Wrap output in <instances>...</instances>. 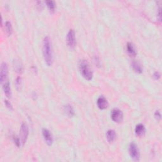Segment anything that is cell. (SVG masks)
Listing matches in <instances>:
<instances>
[{"label": "cell", "mask_w": 162, "mask_h": 162, "mask_svg": "<svg viewBox=\"0 0 162 162\" xmlns=\"http://www.w3.org/2000/svg\"><path fill=\"white\" fill-rule=\"evenodd\" d=\"M43 55L46 64L51 66L53 63V53L51 42L49 37H46L43 40Z\"/></svg>", "instance_id": "cell-1"}, {"label": "cell", "mask_w": 162, "mask_h": 162, "mask_svg": "<svg viewBox=\"0 0 162 162\" xmlns=\"http://www.w3.org/2000/svg\"><path fill=\"white\" fill-rule=\"evenodd\" d=\"M42 135H43V137L46 144H47L48 146H51L53 143V139L52 135L50 133L49 131L46 129H42Z\"/></svg>", "instance_id": "cell-8"}, {"label": "cell", "mask_w": 162, "mask_h": 162, "mask_svg": "<svg viewBox=\"0 0 162 162\" xmlns=\"http://www.w3.org/2000/svg\"><path fill=\"white\" fill-rule=\"evenodd\" d=\"M3 89L6 96L8 98H10L12 96V91H11L10 85V82L8 81L5 82L4 84H3Z\"/></svg>", "instance_id": "cell-14"}, {"label": "cell", "mask_w": 162, "mask_h": 162, "mask_svg": "<svg viewBox=\"0 0 162 162\" xmlns=\"http://www.w3.org/2000/svg\"><path fill=\"white\" fill-rule=\"evenodd\" d=\"M145 132H146V129H145V127L143 124H139L136 125L135 129V133L137 136H143L145 134Z\"/></svg>", "instance_id": "cell-11"}, {"label": "cell", "mask_w": 162, "mask_h": 162, "mask_svg": "<svg viewBox=\"0 0 162 162\" xmlns=\"http://www.w3.org/2000/svg\"><path fill=\"white\" fill-rule=\"evenodd\" d=\"M154 117L155 118L157 119V120H161V114L160 113V111H156V112L154 113Z\"/></svg>", "instance_id": "cell-21"}, {"label": "cell", "mask_w": 162, "mask_h": 162, "mask_svg": "<svg viewBox=\"0 0 162 162\" xmlns=\"http://www.w3.org/2000/svg\"><path fill=\"white\" fill-rule=\"evenodd\" d=\"M127 51L131 57H135L137 55V53L135 51V49L133 44L131 42H128L127 44Z\"/></svg>", "instance_id": "cell-15"}, {"label": "cell", "mask_w": 162, "mask_h": 162, "mask_svg": "<svg viewBox=\"0 0 162 162\" xmlns=\"http://www.w3.org/2000/svg\"><path fill=\"white\" fill-rule=\"evenodd\" d=\"M158 19H159V21H161V8H160L159 10H158Z\"/></svg>", "instance_id": "cell-24"}, {"label": "cell", "mask_w": 162, "mask_h": 162, "mask_svg": "<svg viewBox=\"0 0 162 162\" xmlns=\"http://www.w3.org/2000/svg\"><path fill=\"white\" fill-rule=\"evenodd\" d=\"M46 4L47 5V6L48 9L49 10V11L51 12H53L55 10L56 8V4L55 2L53 1H46Z\"/></svg>", "instance_id": "cell-18"}, {"label": "cell", "mask_w": 162, "mask_h": 162, "mask_svg": "<svg viewBox=\"0 0 162 162\" xmlns=\"http://www.w3.org/2000/svg\"><path fill=\"white\" fill-rule=\"evenodd\" d=\"M15 85H16V88H17L18 90H19V89L21 88V87L22 86V79H21V77L16 78V81H15Z\"/></svg>", "instance_id": "cell-19"}, {"label": "cell", "mask_w": 162, "mask_h": 162, "mask_svg": "<svg viewBox=\"0 0 162 162\" xmlns=\"http://www.w3.org/2000/svg\"><path fill=\"white\" fill-rule=\"evenodd\" d=\"M153 77L155 79V80H158V79L160 78V74L159 72H154V73L153 74Z\"/></svg>", "instance_id": "cell-23"}, {"label": "cell", "mask_w": 162, "mask_h": 162, "mask_svg": "<svg viewBox=\"0 0 162 162\" xmlns=\"http://www.w3.org/2000/svg\"><path fill=\"white\" fill-rule=\"evenodd\" d=\"M5 105H6V107H7L9 110H13V107H12V104L10 103V102L8 101H7V100H5Z\"/></svg>", "instance_id": "cell-22"}, {"label": "cell", "mask_w": 162, "mask_h": 162, "mask_svg": "<svg viewBox=\"0 0 162 162\" xmlns=\"http://www.w3.org/2000/svg\"><path fill=\"white\" fill-rule=\"evenodd\" d=\"M132 67H133V69L134 70V71L135 72H136L137 74H141L143 72V67L142 65L140 64L139 62H138L137 61H133L132 62L131 64Z\"/></svg>", "instance_id": "cell-12"}, {"label": "cell", "mask_w": 162, "mask_h": 162, "mask_svg": "<svg viewBox=\"0 0 162 162\" xmlns=\"http://www.w3.org/2000/svg\"><path fill=\"white\" fill-rule=\"evenodd\" d=\"M13 140H14V142L16 145V146L20 147V146H21V139L18 138L17 136H14L13 137Z\"/></svg>", "instance_id": "cell-20"}, {"label": "cell", "mask_w": 162, "mask_h": 162, "mask_svg": "<svg viewBox=\"0 0 162 162\" xmlns=\"http://www.w3.org/2000/svg\"><path fill=\"white\" fill-rule=\"evenodd\" d=\"M115 137H116V133L114 130L110 129L107 132V139L109 143L113 142Z\"/></svg>", "instance_id": "cell-16"}, {"label": "cell", "mask_w": 162, "mask_h": 162, "mask_svg": "<svg viewBox=\"0 0 162 162\" xmlns=\"http://www.w3.org/2000/svg\"><path fill=\"white\" fill-rule=\"evenodd\" d=\"M129 154L131 157L133 158L134 160L137 161L139 160L140 158V153L139 150L137 148V146L134 143L130 144L129 148Z\"/></svg>", "instance_id": "cell-4"}, {"label": "cell", "mask_w": 162, "mask_h": 162, "mask_svg": "<svg viewBox=\"0 0 162 162\" xmlns=\"http://www.w3.org/2000/svg\"><path fill=\"white\" fill-rule=\"evenodd\" d=\"M5 30H6V34L8 35V36L12 35V31H13V28L12 26V24L8 21L6 22V23H5Z\"/></svg>", "instance_id": "cell-17"}, {"label": "cell", "mask_w": 162, "mask_h": 162, "mask_svg": "<svg viewBox=\"0 0 162 162\" xmlns=\"http://www.w3.org/2000/svg\"><path fill=\"white\" fill-rule=\"evenodd\" d=\"M67 42L69 48L74 49L75 46V34L73 29H70L67 35Z\"/></svg>", "instance_id": "cell-5"}, {"label": "cell", "mask_w": 162, "mask_h": 162, "mask_svg": "<svg viewBox=\"0 0 162 162\" xmlns=\"http://www.w3.org/2000/svg\"><path fill=\"white\" fill-rule=\"evenodd\" d=\"M29 127L25 123H23L21 125V131H20V139L22 146H24V144L26 143L27 139L29 135Z\"/></svg>", "instance_id": "cell-3"}, {"label": "cell", "mask_w": 162, "mask_h": 162, "mask_svg": "<svg viewBox=\"0 0 162 162\" xmlns=\"http://www.w3.org/2000/svg\"><path fill=\"white\" fill-rule=\"evenodd\" d=\"M111 117L113 122L119 123L123 120V113L119 109L115 108L111 111Z\"/></svg>", "instance_id": "cell-7"}, {"label": "cell", "mask_w": 162, "mask_h": 162, "mask_svg": "<svg viewBox=\"0 0 162 162\" xmlns=\"http://www.w3.org/2000/svg\"><path fill=\"white\" fill-rule=\"evenodd\" d=\"M14 67L15 70L18 74H22L23 72V65L21 60L16 58L14 60Z\"/></svg>", "instance_id": "cell-10"}, {"label": "cell", "mask_w": 162, "mask_h": 162, "mask_svg": "<svg viewBox=\"0 0 162 162\" xmlns=\"http://www.w3.org/2000/svg\"><path fill=\"white\" fill-rule=\"evenodd\" d=\"M8 65L5 62H3L1 65V69H0V81L2 84L7 81L6 78L8 75Z\"/></svg>", "instance_id": "cell-6"}, {"label": "cell", "mask_w": 162, "mask_h": 162, "mask_svg": "<svg viewBox=\"0 0 162 162\" xmlns=\"http://www.w3.org/2000/svg\"><path fill=\"white\" fill-rule=\"evenodd\" d=\"M97 105L101 110H105L108 107V101L104 96H100L97 100Z\"/></svg>", "instance_id": "cell-9"}, {"label": "cell", "mask_w": 162, "mask_h": 162, "mask_svg": "<svg viewBox=\"0 0 162 162\" xmlns=\"http://www.w3.org/2000/svg\"><path fill=\"white\" fill-rule=\"evenodd\" d=\"M79 69L81 74H82L85 80L91 81L93 77V74L91 68L89 66L88 62L85 60H81L79 63Z\"/></svg>", "instance_id": "cell-2"}, {"label": "cell", "mask_w": 162, "mask_h": 162, "mask_svg": "<svg viewBox=\"0 0 162 162\" xmlns=\"http://www.w3.org/2000/svg\"><path fill=\"white\" fill-rule=\"evenodd\" d=\"M64 111L65 112V113L67 114V116L69 117H72L75 114L74 110L72 106L70 105V104L66 105L64 107Z\"/></svg>", "instance_id": "cell-13"}]
</instances>
